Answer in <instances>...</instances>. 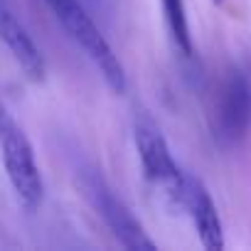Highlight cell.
Listing matches in <instances>:
<instances>
[{
	"mask_svg": "<svg viewBox=\"0 0 251 251\" xmlns=\"http://www.w3.org/2000/svg\"><path fill=\"white\" fill-rule=\"evenodd\" d=\"M45 3L50 5V10L54 13V18L62 23V27L67 30V35L99 67V72L106 79V84L116 94H123L126 91V69H123L118 54H113V50L106 42V37L94 25V20L86 15V10L81 8L79 0H45Z\"/></svg>",
	"mask_w": 251,
	"mask_h": 251,
	"instance_id": "1",
	"label": "cell"
},
{
	"mask_svg": "<svg viewBox=\"0 0 251 251\" xmlns=\"http://www.w3.org/2000/svg\"><path fill=\"white\" fill-rule=\"evenodd\" d=\"M0 151H3L8 180H10L20 204L27 212H35L42 204L45 182H42L40 165L35 160L32 143L27 141L20 126L13 121V116L0 126Z\"/></svg>",
	"mask_w": 251,
	"mask_h": 251,
	"instance_id": "2",
	"label": "cell"
},
{
	"mask_svg": "<svg viewBox=\"0 0 251 251\" xmlns=\"http://www.w3.org/2000/svg\"><path fill=\"white\" fill-rule=\"evenodd\" d=\"M79 187L84 192V197L89 200V204L94 207V212L103 219V224L108 226V231L126 246V249H155V241L146 234L143 224L131 214V209L123 204L121 197H116V192L106 185V180L94 173V170H84L79 175Z\"/></svg>",
	"mask_w": 251,
	"mask_h": 251,
	"instance_id": "3",
	"label": "cell"
},
{
	"mask_svg": "<svg viewBox=\"0 0 251 251\" xmlns=\"http://www.w3.org/2000/svg\"><path fill=\"white\" fill-rule=\"evenodd\" d=\"M251 128V81L241 72H229L214 99V136L236 143Z\"/></svg>",
	"mask_w": 251,
	"mask_h": 251,
	"instance_id": "4",
	"label": "cell"
},
{
	"mask_svg": "<svg viewBox=\"0 0 251 251\" xmlns=\"http://www.w3.org/2000/svg\"><path fill=\"white\" fill-rule=\"evenodd\" d=\"M136 148L141 158V168L146 177L153 185H160L173 202H180L182 185H185V173L175 163L163 133L153 123H138L136 126Z\"/></svg>",
	"mask_w": 251,
	"mask_h": 251,
	"instance_id": "5",
	"label": "cell"
},
{
	"mask_svg": "<svg viewBox=\"0 0 251 251\" xmlns=\"http://www.w3.org/2000/svg\"><path fill=\"white\" fill-rule=\"evenodd\" d=\"M177 204L187 209L204 249H209V251L224 249V229H222L217 204H214L212 195L207 192V187L197 177L185 173V185H182V195H180Z\"/></svg>",
	"mask_w": 251,
	"mask_h": 251,
	"instance_id": "6",
	"label": "cell"
},
{
	"mask_svg": "<svg viewBox=\"0 0 251 251\" xmlns=\"http://www.w3.org/2000/svg\"><path fill=\"white\" fill-rule=\"evenodd\" d=\"M0 40L5 42V47L10 50L13 59L23 67V72L30 79H35V81H42L45 79L42 52L32 42V37L27 35V30L23 27V23L8 8V0H0Z\"/></svg>",
	"mask_w": 251,
	"mask_h": 251,
	"instance_id": "7",
	"label": "cell"
},
{
	"mask_svg": "<svg viewBox=\"0 0 251 251\" xmlns=\"http://www.w3.org/2000/svg\"><path fill=\"white\" fill-rule=\"evenodd\" d=\"M160 5H163V15H165V23H168L175 47L185 57H190L192 54V35H190L185 0H160Z\"/></svg>",
	"mask_w": 251,
	"mask_h": 251,
	"instance_id": "8",
	"label": "cell"
},
{
	"mask_svg": "<svg viewBox=\"0 0 251 251\" xmlns=\"http://www.w3.org/2000/svg\"><path fill=\"white\" fill-rule=\"evenodd\" d=\"M8 118H10V113L5 111V106H3V103H0V126H3V123H5Z\"/></svg>",
	"mask_w": 251,
	"mask_h": 251,
	"instance_id": "9",
	"label": "cell"
},
{
	"mask_svg": "<svg viewBox=\"0 0 251 251\" xmlns=\"http://www.w3.org/2000/svg\"><path fill=\"white\" fill-rule=\"evenodd\" d=\"M214 3H222V0H214Z\"/></svg>",
	"mask_w": 251,
	"mask_h": 251,
	"instance_id": "10",
	"label": "cell"
}]
</instances>
